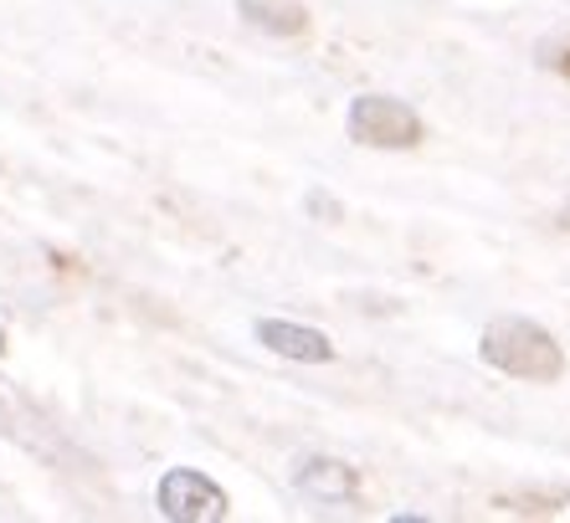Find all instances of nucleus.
I'll list each match as a JSON object with an SVG mask.
<instances>
[{
  "label": "nucleus",
  "instance_id": "2",
  "mask_svg": "<svg viewBox=\"0 0 570 523\" xmlns=\"http://www.w3.org/2000/svg\"><path fill=\"white\" fill-rule=\"evenodd\" d=\"M345 129L365 149H416L426 139V124L412 103H401L391 92H360L345 114Z\"/></svg>",
  "mask_w": 570,
  "mask_h": 523
},
{
  "label": "nucleus",
  "instance_id": "3",
  "mask_svg": "<svg viewBox=\"0 0 570 523\" xmlns=\"http://www.w3.org/2000/svg\"><path fill=\"white\" fill-rule=\"evenodd\" d=\"M155 503H159V513L175 519V523H216V519L232 513V497L196 467H170L165 472L159 487H155Z\"/></svg>",
  "mask_w": 570,
  "mask_h": 523
},
{
  "label": "nucleus",
  "instance_id": "8",
  "mask_svg": "<svg viewBox=\"0 0 570 523\" xmlns=\"http://www.w3.org/2000/svg\"><path fill=\"white\" fill-rule=\"evenodd\" d=\"M0 354H6V328H0Z\"/></svg>",
  "mask_w": 570,
  "mask_h": 523
},
{
  "label": "nucleus",
  "instance_id": "7",
  "mask_svg": "<svg viewBox=\"0 0 570 523\" xmlns=\"http://www.w3.org/2000/svg\"><path fill=\"white\" fill-rule=\"evenodd\" d=\"M544 62H550L560 78L570 82V37H566V41H550V47H544Z\"/></svg>",
  "mask_w": 570,
  "mask_h": 523
},
{
  "label": "nucleus",
  "instance_id": "6",
  "mask_svg": "<svg viewBox=\"0 0 570 523\" xmlns=\"http://www.w3.org/2000/svg\"><path fill=\"white\" fill-rule=\"evenodd\" d=\"M237 16L267 37H304L308 31V6L298 0H237Z\"/></svg>",
  "mask_w": 570,
  "mask_h": 523
},
{
  "label": "nucleus",
  "instance_id": "1",
  "mask_svg": "<svg viewBox=\"0 0 570 523\" xmlns=\"http://www.w3.org/2000/svg\"><path fill=\"white\" fill-rule=\"evenodd\" d=\"M478 359L524 385H556L566 375V349L534 318H493L478 339Z\"/></svg>",
  "mask_w": 570,
  "mask_h": 523
},
{
  "label": "nucleus",
  "instance_id": "4",
  "mask_svg": "<svg viewBox=\"0 0 570 523\" xmlns=\"http://www.w3.org/2000/svg\"><path fill=\"white\" fill-rule=\"evenodd\" d=\"M257 344L283 359H298V365H330L334 359V344L330 334L318 328H304V324H288V318H257Z\"/></svg>",
  "mask_w": 570,
  "mask_h": 523
},
{
  "label": "nucleus",
  "instance_id": "5",
  "mask_svg": "<svg viewBox=\"0 0 570 523\" xmlns=\"http://www.w3.org/2000/svg\"><path fill=\"white\" fill-rule=\"evenodd\" d=\"M293 483L304 487L308 497H324V503H355L360 497V472L350 462H334V457H308L298 462V477Z\"/></svg>",
  "mask_w": 570,
  "mask_h": 523
}]
</instances>
